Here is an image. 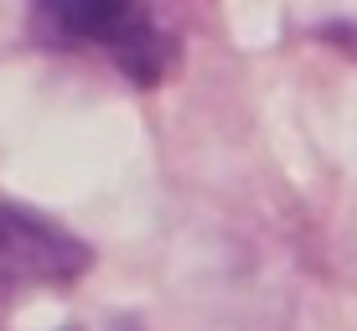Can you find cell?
<instances>
[{
  "label": "cell",
  "instance_id": "cell-1",
  "mask_svg": "<svg viewBox=\"0 0 357 331\" xmlns=\"http://www.w3.org/2000/svg\"><path fill=\"white\" fill-rule=\"evenodd\" d=\"M31 26L52 47H93L114 63L125 78L140 88H155L176 72V36L166 21L145 6H125V0H83V6H42Z\"/></svg>",
  "mask_w": 357,
  "mask_h": 331
},
{
  "label": "cell",
  "instance_id": "cell-2",
  "mask_svg": "<svg viewBox=\"0 0 357 331\" xmlns=\"http://www.w3.org/2000/svg\"><path fill=\"white\" fill-rule=\"evenodd\" d=\"M89 269V243L21 207H0V300L36 285H73Z\"/></svg>",
  "mask_w": 357,
  "mask_h": 331
}]
</instances>
